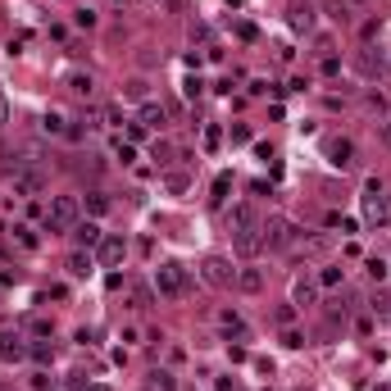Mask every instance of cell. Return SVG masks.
Masks as SVG:
<instances>
[{
	"mask_svg": "<svg viewBox=\"0 0 391 391\" xmlns=\"http://www.w3.org/2000/svg\"><path fill=\"white\" fill-rule=\"evenodd\" d=\"M150 155H155L159 164H168V159H173V146H168V141H155V150H150Z\"/></svg>",
	"mask_w": 391,
	"mask_h": 391,
	"instance_id": "obj_30",
	"label": "cell"
},
{
	"mask_svg": "<svg viewBox=\"0 0 391 391\" xmlns=\"http://www.w3.org/2000/svg\"><path fill=\"white\" fill-rule=\"evenodd\" d=\"M200 278H205L209 287H232V282H237V269L223 260V255H205V260H200Z\"/></svg>",
	"mask_w": 391,
	"mask_h": 391,
	"instance_id": "obj_5",
	"label": "cell"
},
{
	"mask_svg": "<svg viewBox=\"0 0 391 391\" xmlns=\"http://www.w3.org/2000/svg\"><path fill=\"white\" fill-rule=\"evenodd\" d=\"M227 5H232V9H237V5H241V0H227Z\"/></svg>",
	"mask_w": 391,
	"mask_h": 391,
	"instance_id": "obj_40",
	"label": "cell"
},
{
	"mask_svg": "<svg viewBox=\"0 0 391 391\" xmlns=\"http://www.w3.org/2000/svg\"><path fill=\"white\" fill-rule=\"evenodd\" d=\"M218 141H223V132L209 123V128H205V150H218Z\"/></svg>",
	"mask_w": 391,
	"mask_h": 391,
	"instance_id": "obj_31",
	"label": "cell"
},
{
	"mask_svg": "<svg viewBox=\"0 0 391 391\" xmlns=\"http://www.w3.org/2000/svg\"><path fill=\"white\" fill-rule=\"evenodd\" d=\"M64 269H69L73 278H87V273L96 269V260H91V251H73V255H69V264H64Z\"/></svg>",
	"mask_w": 391,
	"mask_h": 391,
	"instance_id": "obj_15",
	"label": "cell"
},
{
	"mask_svg": "<svg viewBox=\"0 0 391 391\" xmlns=\"http://www.w3.org/2000/svg\"><path fill=\"white\" fill-rule=\"evenodd\" d=\"M291 27L310 32V27H314V5H296V9H291Z\"/></svg>",
	"mask_w": 391,
	"mask_h": 391,
	"instance_id": "obj_24",
	"label": "cell"
},
{
	"mask_svg": "<svg viewBox=\"0 0 391 391\" xmlns=\"http://www.w3.org/2000/svg\"><path fill=\"white\" fill-rule=\"evenodd\" d=\"M314 300H319V282H314V278H296L291 305H300V310H305V305H314Z\"/></svg>",
	"mask_w": 391,
	"mask_h": 391,
	"instance_id": "obj_12",
	"label": "cell"
},
{
	"mask_svg": "<svg viewBox=\"0 0 391 391\" xmlns=\"http://www.w3.org/2000/svg\"><path fill=\"white\" fill-rule=\"evenodd\" d=\"M27 359H37V364H55V346H51V341H32V346H27Z\"/></svg>",
	"mask_w": 391,
	"mask_h": 391,
	"instance_id": "obj_23",
	"label": "cell"
},
{
	"mask_svg": "<svg viewBox=\"0 0 391 391\" xmlns=\"http://www.w3.org/2000/svg\"><path fill=\"white\" fill-rule=\"evenodd\" d=\"M155 291L168 296V300L187 296V269H183V264H173V260H164V264L155 269Z\"/></svg>",
	"mask_w": 391,
	"mask_h": 391,
	"instance_id": "obj_4",
	"label": "cell"
},
{
	"mask_svg": "<svg viewBox=\"0 0 391 391\" xmlns=\"http://www.w3.org/2000/svg\"><path fill=\"white\" fill-rule=\"evenodd\" d=\"M123 91H128L132 100H146V78H132V82H128V87H123Z\"/></svg>",
	"mask_w": 391,
	"mask_h": 391,
	"instance_id": "obj_28",
	"label": "cell"
},
{
	"mask_svg": "<svg viewBox=\"0 0 391 391\" xmlns=\"http://www.w3.org/2000/svg\"><path fill=\"white\" fill-rule=\"evenodd\" d=\"M218 328H223L227 337H246V319H241L237 310H223V314H218Z\"/></svg>",
	"mask_w": 391,
	"mask_h": 391,
	"instance_id": "obj_18",
	"label": "cell"
},
{
	"mask_svg": "<svg viewBox=\"0 0 391 391\" xmlns=\"http://www.w3.org/2000/svg\"><path fill=\"white\" fill-rule=\"evenodd\" d=\"M237 287H241L246 296H260L264 291V273L260 269H241V273H237Z\"/></svg>",
	"mask_w": 391,
	"mask_h": 391,
	"instance_id": "obj_16",
	"label": "cell"
},
{
	"mask_svg": "<svg viewBox=\"0 0 391 391\" xmlns=\"http://www.w3.org/2000/svg\"><path fill=\"white\" fill-rule=\"evenodd\" d=\"M73 241H78V251H96V246L105 241V232H100V223H73Z\"/></svg>",
	"mask_w": 391,
	"mask_h": 391,
	"instance_id": "obj_10",
	"label": "cell"
},
{
	"mask_svg": "<svg viewBox=\"0 0 391 391\" xmlns=\"http://www.w3.org/2000/svg\"><path fill=\"white\" fill-rule=\"evenodd\" d=\"M364 273L373 282H387L391 278V260H383V255H373V260H364Z\"/></svg>",
	"mask_w": 391,
	"mask_h": 391,
	"instance_id": "obj_22",
	"label": "cell"
},
{
	"mask_svg": "<svg viewBox=\"0 0 391 391\" xmlns=\"http://www.w3.org/2000/svg\"><path fill=\"white\" fill-rule=\"evenodd\" d=\"M73 23H78V27H87V32H91V27L100 23V14H96V9H91V5H82L78 14H73Z\"/></svg>",
	"mask_w": 391,
	"mask_h": 391,
	"instance_id": "obj_26",
	"label": "cell"
},
{
	"mask_svg": "<svg viewBox=\"0 0 391 391\" xmlns=\"http://www.w3.org/2000/svg\"><path fill=\"white\" fill-rule=\"evenodd\" d=\"M9 187H14V196L32 200V196L46 192V173L41 168H18V173H9Z\"/></svg>",
	"mask_w": 391,
	"mask_h": 391,
	"instance_id": "obj_6",
	"label": "cell"
},
{
	"mask_svg": "<svg viewBox=\"0 0 391 391\" xmlns=\"http://www.w3.org/2000/svg\"><path fill=\"white\" fill-rule=\"evenodd\" d=\"M164 183H168V192H187V178H183V173H168Z\"/></svg>",
	"mask_w": 391,
	"mask_h": 391,
	"instance_id": "obj_34",
	"label": "cell"
},
{
	"mask_svg": "<svg viewBox=\"0 0 391 391\" xmlns=\"http://www.w3.org/2000/svg\"><path fill=\"white\" fill-rule=\"evenodd\" d=\"M260 237H264V251H287V246L300 241V227H296L287 214H269L260 223Z\"/></svg>",
	"mask_w": 391,
	"mask_h": 391,
	"instance_id": "obj_2",
	"label": "cell"
},
{
	"mask_svg": "<svg viewBox=\"0 0 391 391\" xmlns=\"http://www.w3.org/2000/svg\"><path fill=\"white\" fill-rule=\"evenodd\" d=\"M82 391H110L105 383H82Z\"/></svg>",
	"mask_w": 391,
	"mask_h": 391,
	"instance_id": "obj_38",
	"label": "cell"
},
{
	"mask_svg": "<svg viewBox=\"0 0 391 391\" xmlns=\"http://www.w3.org/2000/svg\"><path fill=\"white\" fill-rule=\"evenodd\" d=\"M232 251L241 255V260H255V255L264 251V237H260V227H241V232L232 237Z\"/></svg>",
	"mask_w": 391,
	"mask_h": 391,
	"instance_id": "obj_8",
	"label": "cell"
},
{
	"mask_svg": "<svg viewBox=\"0 0 391 391\" xmlns=\"http://www.w3.org/2000/svg\"><path fill=\"white\" fill-rule=\"evenodd\" d=\"M119 159H123V164H132V159H137V146H132V141H119Z\"/></svg>",
	"mask_w": 391,
	"mask_h": 391,
	"instance_id": "obj_33",
	"label": "cell"
},
{
	"mask_svg": "<svg viewBox=\"0 0 391 391\" xmlns=\"http://www.w3.org/2000/svg\"><path fill=\"white\" fill-rule=\"evenodd\" d=\"M337 282H341V269H337V264H332V269H323V273H319V287H337Z\"/></svg>",
	"mask_w": 391,
	"mask_h": 391,
	"instance_id": "obj_27",
	"label": "cell"
},
{
	"mask_svg": "<svg viewBox=\"0 0 391 391\" xmlns=\"http://www.w3.org/2000/svg\"><path fill=\"white\" fill-rule=\"evenodd\" d=\"M359 200H364V223L369 227H391V196H387L383 178H369Z\"/></svg>",
	"mask_w": 391,
	"mask_h": 391,
	"instance_id": "obj_1",
	"label": "cell"
},
{
	"mask_svg": "<svg viewBox=\"0 0 391 391\" xmlns=\"http://www.w3.org/2000/svg\"><path fill=\"white\" fill-rule=\"evenodd\" d=\"M227 227H232V232H241V227H255L251 205H232V209H227Z\"/></svg>",
	"mask_w": 391,
	"mask_h": 391,
	"instance_id": "obj_19",
	"label": "cell"
},
{
	"mask_svg": "<svg viewBox=\"0 0 391 391\" xmlns=\"http://www.w3.org/2000/svg\"><path fill=\"white\" fill-rule=\"evenodd\" d=\"M227 391H241V387H227Z\"/></svg>",
	"mask_w": 391,
	"mask_h": 391,
	"instance_id": "obj_41",
	"label": "cell"
},
{
	"mask_svg": "<svg viewBox=\"0 0 391 391\" xmlns=\"http://www.w3.org/2000/svg\"><path fill=\"white\" fill-rule=\"evenodd\" d=\"M387 73H391V51H387Z\"/></svg>",
	"mask_w": 391,
	"mask_h": 391,
	"instance_id": "obj_39",
	"label": "cell"
},
{
	"mask_svg": "<svg viewBox=\"0 0 391 391\" xmlns=\"http://www.w3.org/2000/svg\"><path fill=\"white\" fill-rule=\"evenodd\" d=\"M0 359H27V346L18 332H0Z\"/></svg>",
	"mask_w": 391,
	"mask_h": 391,
	"instance_id": "obj_13",
	"label": "cell"
},
{
	"mask_svg": "<svg viewBox=\"0 0 391 391\" xmlns=\"http://www.w3.org/2000/svg\"><path fill=\"white\" fill-rule=\"evenodd\" d=\"M9 123V100H5V91H0V128Z\"/></svg>",
	"mask_w": 391,
	"mask_h": 391,
	"instance_id": "obj_37",
	"label": "cell"
},
{
	"mask_svg": "<svg viewBox=\"0 0 391 391\" xmlns=\"http://www.w3.org/2000/svg\"><path fill=\"white\" fill-rule=\"evenodd\" d=\"M137 123H141V128H164V123H168V110H164L159 100H141Z\"/></svg>",
	"mask_w": 391,
	"mask_h": 391,
	"instance_id": "obj_11",
	"label": "cell"
},
{
	"mask_svg": "<svg viewBox=\"0 0 391 391\" xmlns=\"http://www.w3.org/2000/svg\"><path fill=\"white\" fill-rule=\"evenodd\" d=\"M150 391H173V378L168 373H150Z\"/></svg>",
	"mask_w": 391,
	"mask_h": 391,
	"instance_id": "obj_29",
	"label": "cell"
},
{
	"mask_svg": "<svg viewBox=\"0 0 391 391\" xmlns=\"http://www.w3.org/2000/svg\"><path fill=\"white\" fill-rule=\"evenodd\" d=\"M227 187H232V178L218 173V178H214V200H223V196H227Z\"/></svg>",
	"mask_w": 391,
	"mask_h": 391,
	"instance_id": "obj_32",
	"label": "cell"
},
{
	"mask_svg": "<svg viewBox=\"0 0 391 391\" xmlns=\"http://www.w3.org/2000/svg\"><path fill=\"white\" fill-rule=\"evenodd\" d=\"M355 69L364 73V78H373V73H383V69H387V55H383V51H378V55H373V51H359Z\"/></svg>",
	"mask_w": 391,
	"mask_h": 391,
	"instance_id": "obj_14",
	"label": "cell"
},
{
	"mask_svg": "<svg viewBox=\"0 0 391 391\" xmlns=\"http://www.w3.org/2000/svg\"><path fill=\"white\" fill-rule=\"evenodd\" d=\"M96 260L105 264V269H119V264L128 260V241H123V237H105V241L96 246Z\"/></svg>",
	"mask_w": 391,
	"mask_h": 391,
	"instance_id": "obj_7",
	"label": "cell"
},
{
	"mask_svg": "<svg viewBox=\"0 0 391 391\" xmlns=\"http://www.w3.org/2000/svg\"><path fill=\"white\" fill-rule=\"evenodd\" d=\"M51 391H64V387H51Z\"/></svg>",
	"mask_w": 391,
	"mask_h": 391,
	"instance_id": "obj_42",
	"label": "cell"
},
{
	"mask_svg": "<svg viewBox=\"0 0 391 391\" xmlns=\"http://www.w3.org/2000/svg\"><path fill=\"white\" fill-rule=\"evenodd\" d=\"M105 119H110L114 128H123V110H119V105H110V110H105Z\"/></svg>",
	"mask_w": 391,
	"mask_h": 391,
	"instance_id": "obj_35",
	"label": "cell"
},
{
	"mask_svg": "<svg viewBox=\"0 0 391 391\" xmlns=\"http://www.w3.org/2000/svg\"><path fill=\"white\" fill-rule=\"evenodd\" d=\"M132 310H155V291L146 282H132Z\"/></svg>",
	"mask_w": 391,
	"mask_h": 391,
	"instance_id": "obj_21",
	"label": "cell"
},
{
	"mask_svg": "<svg viewBox=\"0 0 391 391\" xmlns=\"http://www.w3.org/2000/svg\"><path fill=\"white\" fill-rule=\"evenodd\" d=\"M9 237H14L18 251H37V232H32L27 223H14V227H9Z\"/></svg>",
	"mask_w": 391,
	"mask_h": 391,
	"instance_id": "obj_20",
	"label": "cell"
},
{
	"mask_svg": "<svg viewBox=\"0 0 391 391\" xmlns=\"http://www.w3.org/2000/svg\"><path fill=\"white\" fill-rule=\"evenodd\" d=\"M328 164L332 168H350L355 164V141L350 137H332L328 141Z\"/></svg>",
	"mask_w": 391,
	"mask_h": 391,
	"instance_id": "obj_9",
	"label": "cell"
},
{
	"mask_svg": "<svg viewBox=\"0 0 391 391\" xmlns=\"http://www.w3.org/2000/svg\"><path fill=\"white\" fill-rule=\"evenodd\" d=\"M282 341H287V346H291V350H296V346H305V337H300V332H291V328H287V332H282Z\"/></svg>",
	"mask_w": 391,
	"mask_h": 391,
	"instance_id": "obj_36",
	"label": "cell"
},
{
	"mask_svg": "<svg viewBox=\"0 0 391 391\" xmlns=\"http://www.w3.org/2000/svg\"><path fill=\"white\" fill-rule=\"evenodd\" d=\"M69 91H73V96H82V100H91V96H96V78H91V73H73Z\"/></svg>",
	"mask_w": 391,
	"mask_h": 391,
	"instance_id": "obj_17",
	"label": "cell"
},
{
	"mask_svg": "<svg viewBox=\"0 0 391 391\" xmlns=\"http://www.w3.org/2000/svg\"><path fill=\"white\" fill-rule=\"evenodd\" d=\"M78 214H82L78 196H55V200H51V209H46V232H73Z\"/></svg>",
	"mask_w": 391,
	"mask_h": 391,
	"instance_id": "obj_3",
	"label": "cell"
},
{
	"mask_svg": "<svg viewBox=\"0 0 391 391\" xmlns=\"http://www.w3.org/2000/svg\"><path fill=\"white\" fill-rule=\"evenodd\" d=\"M87 209H91V214H110V196H105V192H87Z\"/></svg>",
	"mask_w": 391,
	"mask_h": 391,
	"instance_id": "obj_25",
	"label": "cell"
}]
</instances>
